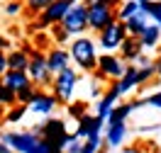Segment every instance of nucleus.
Instances as JSON below:
<instances>
[{
	"label": "nucleus",
	"mask_w": 161,
	"mask_h": 153,
	"mask_svg": "<svg viewBox=\"0 0 161 153\" xmlns=\"http://www.w3.org/2000/svg\"><path fill=\"white\" fill-rule=\"evenodd\" d=\"M64 151H69V153H80V141H78V136H71Z\"/></svg>",
	"instance_id": "32"
},
{
	"label": "nucleus",
	"mask_w": 161,
	"mask_h": 153,
	"mask_svg": "<svg viewBox=\"0 0 161 153\" xmlns=\"http://www.w3.org/2000/svg\"><path fill=\"white\" fill-rule=\"evenodd\" d=\"M100 143H103L100 134H88L86 141L80 143V153H98L100 151Z\"/></svg>",
	"instance_id": "23"
},
{
	"label": "nucleus",
	"mask_w": 161,
	"mask_h": 153,
	"mask_svg": "<svg viewBox=\"0 0 161 153\" xmlns=\"http://www.w3.org/2000/svg\"><path fill=\"white\" fill-rule=\"evenodd\" d=\"M0 153H10V146H8L5 141H0Z\"/></svg>",
	"instance_id": "37"
},
{
	"label": "nucleus",
	"mask_w": 161,
	"mask_h": 153,
	"mask_svg": "<svg viewBox=\"0 0 161 153\" xmlns=\"http://www.w3.org/2000/svg\"><path fill=\"white\" fill-rule=\"evenodd\" d=\"M3 141L8 143L10 148L20 153H49L47 151V143L42 141L37 134H20V131H10L3 136Z\"/></svg>",
	"instance_id": "3"
},
{
	"label": "nucleus",
	"mask_w": 161,
	"mask_h": 153,
	"mask_svg": "<svg viewBox=\"0 0 161 153\" xmlns=\"http://www.w3.org/2000/svg\"><path fill=\"white\" fill-rule=\"evenodd\" d=\"M147 24H149V17L139 10L137 15H132V17H127V20H125V29H127V34H130V37H139Z\"/></svg>",
	"instance_id": "17"
},
{
	"label": "nucleus",
	"mask_w": 161,
	"mask_h": 153,
	"mask_svg": "<svg viewBox=\"0 0 161 153\" xmlns=\"http://www.w3.org/2000/svg\"><path fill=\"white\" fill-rule=\"evenodd\" d=\"M142 51H144V49H142L139 39L127 34V37H125V41L120 44V59H122V61H134Z\"/></svg>",
	"instance_id": "15"
},
{
	"label": "nucleus",
	"mask_w": 161,
	"mask_h": 153,
	"mask_svg": "<svg viewBox=\"0 0 161 153\" xmlns=\"http://www.w3.org/2000/svg\"><path fill=\"white\" fill-rule=\"evenodd\" d=\"M88 3H98V5H105V8H112V10H117L122 5V0H88Z\"/></svg>",
	"instance_id": "33"
},
{
	"label": "nucleus",
	"mask_w": 161,
	"mask_h": 153,
	"mask_svg": "<svg viewBox=\"0 0 161 153\" xmlns=\"http://www.w3.org/2000/svg\"><path fill=\"white\" fill-rule=\"evenodd\" d=\"M115 85H117V92H120V95L134 90V88L139 85V80H137V66H127V68H125V73H122L120 78L115 80Z\"/></svg>",
	"instance_id": "14"
},
{
	"label": "nucleus",
	"mask_w": 161,
	"mask_h": 153,
	"mask_svg": "<svg viewBox=\"0 0 161 153\" xmlns=\"http://www.w3.org/2000/svg\"><path fill=\"white\" fill-rule=\"evenodd\" d=\"M125 37H127L125 22H122V20H115V22H110L105 29L98 32V44H100L108 54H112L115 49H120V44L125 41Z\"/></svg>",
	"instance_id": "6"
},
{
	"label": "nucleus",
	"mask_w": 161,
	"mask_h": 153,
	"mask_svg": "<svg viewBox=\"0 0 161 153\" xmlns=\"http://www.w3.org/2000/svg\"><path fill=\"white\" fill-rule=\"evenodd\" d=\"M0 105H5V107H12V105H17V97H15V92H12L3 80H0Z\"/></svg>",
	"instance_id": "25"
},
{
	"label": "nucleus",
	"mask_w": 161,
	"mask_h": 153,
	"mask_svg": "<svg viewBox=\"0 0 161 153\" xmlns=\"http://www.w3.org/2000/svg\"><path fill=\"white\" fill-rule=\"evenodd\" d=\"M59 24L69 32V37H80L88 29V3H73Z\"/></svg>",
	"instance_id": "2"
},
{
	"label": "nucleus",
	"mask_w": 161,
	"mask_h": 153,
	"mask_svg": "<svg viewBox=\"0 0 161 153\" xmlns=\"http://www.w3.org/2000/svg\"><path fill=\"white\" fill-rule=\"evenodd\" d=\"M134 107H137L134 102H132V105L127 102V105H120V107H112V112L108 114V124H120V122H125V119L132 114Z\"/></svg>",
	"instance_id": "21"
},
{
	"label": "nucleus",
	"mask_w": 161,
	"mask_h": 153,
	"mask_svg": "<svg viewBox=\"0 0 161 153\" xmlns=\"http://www.w3.org/2000/svg\"><path fill=\"white\" fill-rule=\"evenodd\" d=\"M47 44H49V39H47V34H39V37H37V49H44V46H47Z\"/></svg>",
	"instance_id": "35"
},
{
	"label": "nucleus",
	"mask_w": 161,
	"mask_h": 153,
	"mask_svg": "<svg viewBox=\"0 0 161 153\" xmlns=\"http://www.w3.org/2000/svg\"><path fill=\"white\" fill-rule=\"evenodd\" d=\"M127 136V124L120 122V124H108V134H105V143L108 146H120Z\"/></svg>",
	"instance_id": "18"
},
{
	"label": "nucleus",
	"mask_w": 161,
	"mask_h": 153,
	"mask_svg": "<svg viewBox=\"0 0 161 153\" xmlns=\"http://www.w3.org/2000/svg\"><path fill=\"white\" fill-rule=\"evenodd\" d=\"M27 75H30V80L34 85H39V88H47L51 85V71L47 68V54H42L39 49H34L30 54V63H27Z\"/></svg>",
	"instance_id": "5"
},
{
	"label": "nucleus",
	"mask_w": 161,
	"mask_h": 153,
	"mask_svg": "<svg viewBox=\"0 0 161 153\" xmlns=\"http://www.w3.org/2000/svg\"><path fill=\"white\" fill-rule=\"evenodd\" d=\"M122 153H142V151H139V148H125Z\"/></svg>",
	"instance_id": "38"
},
{
	"label": "nucleus",
	"mask_w": 161,
	"mask_h": 153,
	"mask_svg": "<svg viewBox=\"0 0 161 153\" xmlns=\"http://www.w3.org/2000/svg\"><path fill=\"white\" fill-rule=\"evenodd\" d=\"M69 63H71V54L64 46H54V49L47 51V68L51 71V75L69 68Z\"/></svg>",
	"instance_id": "10"
},
{
	"label": "nucleus",
	"mask_w": 161,
	"mask_h": 153,
	"mask_svg": "<svg viewBox=\"0 0 161 153\" xmlns=\"http://www.w3.org/2000/svg\"><path fill=\"white\" fill-rule=\"evenodd\" d=\"M0 49H3V51H5V49H10V41L5 39L3 34H0Z\"/></svg>",
	"instance_id": "36"
},
{
	"label": "nucleus",
	"mask_w": 161,
	"mask_h": 153,
	"mask_svg": "<svg viewBox=\"0 0 161 153\" xmlns=\"http://www.w3.org/2000/svg\"><path fill=\"white\" fill-rule=\"evenodd\" d=\"M115 20H117V10L105 8V5H98V3H88V27H91L93 32L105 29V27Z\"/></svg>",
	"instance_id": "8"
},
{
	"label": "nucleus",
	"mask_w": 161,
	"mask_h": 153,
	"mask_svg": "<svg viewBox=\"0 0 161 153\" xmlns=\"http://www.w3.org/2000/svg\"><path fill=\"white\" fill-rule=\"evenodd\" d=\"M49 3H54V0H25V8H27L32 15H39Z\"/></svg>",
	"instance_id": "27"
},
{
	"label": "nucleus",
	"mask_w": 161,
	"mask_h": 153,
	"mask_svg": "<svg viewBox=\"0 0 161 153\" xmlns=\"http://www.w3.org/2000/svg\"><path fill=\"white\" fill-rule=\"evenodd\" d=\"M127 68V63L122 61L120 56H112V54H105V56H98V66L95 71L100 73L105 80H117Z\"/></svg>",
	"instance_id": "9"
},
{
	"label": "nucleus",
	"mask_w": 161,
	"mask_h": 153,
	"mask_svg": "<svg viewBox=\"0 0 161 153\" xmlns=\"http://www.w3.org/2000/svg\"><path fill=\"white\" fill-rule=\"evenodd\" d=\"M25 112H27V105H12L10 110H8V114H5V122H20L22 117H25Z\"/></svg>",
	"instance_id": "26"
},
{
	"label": "nucleus",
	"mask_w": 161,
	"mask_h": 153,
	"mask_svg": "<svg viewBox=\"0 0 161 153\" xmlns=\"http://www.w3.org/2000/svg\"><path fill=\"white\" fill-rule=\"evenodd\" d=\"M22 5H25V3H20V0H10V3L5 5V15H20Z\"/></svg>",
	"instance_id": "31"
},
{
	"label": "nucleus",
	"mask_w": 161,
	"mask_h": 153,
	"mask_svg": "<svg viewBox=\"0 0 161 153\" xmlns=\"http://www.w3.org/2000/svg\"><path fill=\"white\" fill-rule=\"evenodd\" d=\"M142 8H139V0H127V3H122L120 8H117V20H127V17H132V15H137Z\"/></svg>",
	"instance_id": "22"
},
{
	"label": "nucleus",
	"mask_w": 161,
	"mask_h": 153,
	"mask_svg": "<svg viewBox=\"0 0 161 153\" xmlns=\"http://www.w3.org/2000/svg\"><path fill=\"white\" fill-rule=\"evenodd\" d=\"M137 39H139L142 49H156V46H159V39H161L159 24H147V27H144V32H142Z\"/></svg>",
	"instance_id": "16"
},
{
	"label": "nucleus",
	"mask_w": 161,
	"mask_h": 153,
	"mask_svg": "<svg viewBox=\"0 0 161 153\" xmlns=\"http://www.w3.org/2000/svg\"><path fill=\"white\" fill-rule=\"evenodd\" d=\"M71 59L78 63V68L83 71H95V66H98V54H95V41L88 39V37H76V39L71 41Z\"/></svg>",
	"instance_id": "1"
},
{
	"label": "nucleus",
	"mask_w": 161,
	"mask_h": 153,
	"mask_svg": "<svg viewBox=\"0 0 161 153\" xmlns=\"http://www.w3.org/2000/svg\"><path fill=\"white\" fill-rule=\"evenodd\" d=\"M139 8L147 17H154V22L161 29V0H139Z\"/></svg>",
	"instance_id": "20"
},
{
	"label": "nucleus",
	"mask_w": 161,
	"mask_h": 153,
	"mask_svg": "<svg viewBox=\"0 0 161 153\" xmlns=\"http://www.w3.org/2000/svg\"><path fill=\"white\" fill-rule=\"evenodd\" d=\"M59 102H56V97L54 95H49V92H42V90H37L34 92V97L30 100V107L32 112H37V114H51V110L56 107Z\"/></svg>",
	"instance_id": "11"
},
{
	"label": "nucleus",
	"mask_w": 161,
	"mask_h": 153,
	"mask_svg": "<svg viewBox=\"0 0 161 153\" xmlns=\"http://www.w3.org/2000/svg\"><path fill=\"white\" fill-rule=\"evenodd\" d=\"M27 63H30V56L22 49L8 54V71H27Z\"/></svg>",
	"instance_id": "19"
},
{
	"label": "nucleus",
	"mask_w": 161,
	"mask_h": 153,
	"mask_svg": "<svg viewBox=\"0 0 161 153\" xmlns=\"http://www.w3.org/2000/svg\"><path fill=\"white\" fill-rule=\"evenodd\" d=\"M5 71H8V54L0 49V75H3Z\"/></svg>",
	"instance_id": "34"
},
{
	"label": "nucleus",
	"mask_w": 161,
	"mask_h": 153,
	"mask_svg": "<svg viewBox=\"0 0 161 153\" xmlns=\"http://www.w3.org/2000/svg\"><path fill=\"white\" fill-rule=\"evenodd\" d=\"M71 3H80V0H71Z\"/></svg>",
	"instance_id": "40"
},
{
	"label": "nucleus",
	"mask_w": 161,
	"mask_h": 153,
	"mask_svg": "<svg viewBox=\"0 0 161 153\" xmlns=\"http://www.w3.org/2000/svg\"><path fill=\"white\" fill-rule=\"evenodd\" d=\"M51 34H54V41H56V44H66V41L71 39L69 32L64 29L61 24H51Z\"/></svg>",
	"instance_id": "28"
},
{
	"label": "nucleus",
	"mask_w": 161,
	"mask_h": 153,
	"mask_svg": "<svg viewBox=\"0 0 161 153\" xmlns=\"http://www.w3.org/2000/svg\"><path fill=\"white\" fill-rule=\"evenodd\" d=\"M71 5H73L71 0H54V3H49V5L39 12V20L34 22V29H47L51 24H59L61 17L69 12Z\"/></svg>",
	"instance_id": "7"
},
{
	"label": "nucleus",
	"mask_w": 161,
	"mask_h": 153,
	"mask_svg": "<svg viewBox=\"0 0 161 153\" xmlns=\"http://www.w3.org/2000/svg\"><path fill=\"white\" fill-rule=\"evenodd\" d=\"M134 105H137V107H139V105H151V107H159L161 110V92H154V95L144 97V100H137Z\"/></svg>",
	"instance_id": "30"
},
{
	"label": "nucleus",
	"mask_w": 161,
	"mask_h": 153,
	"mask_svg": "<svg viewBox=\"0 0 161 153\" xmlns=\"http://www.w3.org/2000/svg\"><path fill=\"white\" fill-rule=\"evenodd\" d=\"M0 80L5 83L8 88H10L12 92H17V90H22L25 85H30V75H27V71H5L3 75H0Z\"/></svg>",
	"instance_id": "12"
},
{
	"label": "nucleus",
	"mask_w": 161,
	"mask_h": 153,
	"mask_svg": "<svg viewBox=\"0 0 161 153\" xmlns=\"http://www.w3.org/2000/svg\"><path fill=\"white\" fill-rule=\"evenodd\" d=\"M76 83H78V75H76V71H71V66L59 71V73H54L51 90H54L56 102H71V95L76 90Z\"/></svg>",
	"instance_id": "4"
},
{
	"label": "nucleus",
	"mask_w": 161,
	"mask_h": 153,
	"mask_svg": "<svg viewBox=\"0 0 161 153\" xmlns=\"http://www.w3.org/2000/svg\"><path fill=\"white\" fill-rule=\"evenodd\" d=\"M86 110H88L86 102H71V105H69V114H71V117H76V119H80V117L86 114Z\"/></svg>",
	"instance_id": "29"
},
{
	"label": "nucleus",
	"mask_w": 161,
	"mask_h": 153,
	"mask_svg": "<svg viewBox=\"0 0 161 153\" xmlns=\"http://www.w3.org/2000/svg\"><path fill=\"white\" fill-rule=\"evenodd\" d=\"M103 124H105V119H100L98 114L95 117H88V114H83L78 119V131H76V136H88V134H100V129H103Z\"/></svg>",
	"instance_id": "13"
},
{
	"label": "nucleus",
	"mask_w": 161,
	"mask_h": 153,
	"mask_svg": "<svg viewBox=\"0 0 161 153\" xmlns=\"http://www.w3.org/2000/svg\"><path fill=\"white\" fill-rule=\"evenodd\" d=\"M156 73H159V75H161V59H159V61H156Z\"/></svg>",
	"instance_id": "39"
},
{
	"label": "nucleus",
	"mask_w": 161,
	"mask_h": 153,
	"mask_svg": "<svg viewBox=\"0 0 161 153\" xmlns=\"http://www.w3.org/2000/svg\"><path fill=\"white\" fill-rule=\"evenodd\" d=\"M37 90H39V88H37L34 83H30V85H25L22 90L15 92V97H17V102H20V105H30V100L34 97V92H37Z\"/></svg>",
	"instance_id": "24"
}]
</instances>
